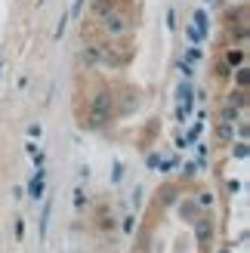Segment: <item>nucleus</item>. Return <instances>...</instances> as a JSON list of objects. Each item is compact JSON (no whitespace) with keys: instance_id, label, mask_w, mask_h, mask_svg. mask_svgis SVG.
Returning a JSON list of instances; mask_svg holds the SVG:
<instances>
[{"instance_id":"1","label":"nucleus","mask_w":250,"mask_h":253,"mask_svg":"<svg viewBox=\"0 0 250 253\" xmlns=\"http://www.w3.org/2000/svg\"><path fill=\"white\" fill-rule=\"evenodd\" d=\"M133 28H136L133 0H93L83 34L90 37L96 53L111 62L121 49H130L127 43L133 37Z\"/></svg>"}]
</instances>
